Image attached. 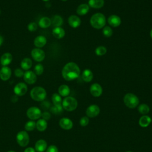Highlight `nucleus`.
Instances as JSON below:
<instances>
[{"mask_svg":"<svg viewBox=\"0 0 152 152\" xmlns=\"http://www.w3.org/2000/svg\"><path fill=\"white\" fill-rule=\"evenodd\" d=\"M65 34V30L61 27H55L52 30V34L56 39H61L64 37Z\"/></svg>","mask_w":152,"mask_h":152,"instance_id":"obj_21","label":"nucleus"},{"mask_svg":"<svg viewBox=\"0 0 152 152\" xmlns=\"http://www.w3.org/2000/svg\"><path fill=\"white\" fill-rule=\"evenodd\" d=\"M11 75V68L7 66H3L0 69V78L3 81H7L10 79Z\"/></svg>","mask_w":152,"mask_h":152,"instance_id":"obj_14","label":"nucleus"},{"mask_svg":"<svg viewBox=\"0 0 152 152\" xmlns=\"http://www.w3.org/2000/svg\"><path fill=\"white\" fill-rule=\"evenodd\" d=\"M78 102L77 100L73 97L67 96L62 102V107L66 111H73L77 107Z\"/></svg>","mask_w":152,"mask_h":152,"instance_id":"obj_5","label":"nucleus"},{"mask_svg":"<svg viewBox=\"0 0 152 152\" xmlns=\"http://www.w3.org/2000/svg\"><path fill=\"white\" fill-rule=\"evenodd\" d=\"M59 125L63 129L69 130L73 126V123L72 121L68 118H62L59 121Z\"/></svg>","mask_w":152,"mask_h":152,"instance_id":"obj_13","label":"nucleus"},{"mask_svg":"<svg viewBox=\"0 0 152 152\" xmlns=\"http://www.w3.org/2000/svg\"><path fill=\"white\" fill-rule=\"evenodd\" d=\"M150 36H151V39H152V29H151V31H150Z\"/></svg>","mask_w":152,"mask_h":152,"instance_id":"obj_43","label":"nucleus"},{"mask_svg":"<svg viewBox=\"0 0 152 152\" xmlns=\"http://www.w3.org/2000/svg\"><path fill=\"white\" fill-rule=\"evenodd\" d=\"M58 93L61 96L67 97L70 93V89L67 85L63 84L58 88Z\"/></svg>","mask_w":152,"mask_h":152,"instance_id":"obj_25","label":"nucleus"},{"mask_svg":"<svg viewBox=\"0 0 152 152\" xmlns=\"http://www.w3.org/2000/svg\"><path fill=\"white\" fill-rule=\"evenodd\" d=\"M68 21L69 25L73 28L78 27L81 24L80 18L75 15H72L69 16L68 18Z\"/></svg>","mask_w":152,"mask_h":152,"instance_id":"obj_17","label":"nucleus"},{"mask_svg":"<svg viewBox=\"0 0 152 152\" xmlns=\"http://www.w3.org/2000/svg\"><path fill=\"white\" fill-rule=\"evenodd\" d=\"M24 72L23 70L21 68H16L14 71V74L17 77H23Z\"/></svg>","mask_w":152,"mask_h":152,"instance_id":"obj_38","label":"nucleus"},{"mask_svg":"<svg viewBox=\"0 0 152 152\" xmlns=\"http://www.w3.org/2000/svg\"><path fill=\"white\" fill-rule=\"evenodd\" d=\"M124 102L128 108L134 109L139 104V99L134 94L128 93L124 96Z\"/></svg>","mask_w":152,"mask_h":152,"instance_id":"obj_4","label":"nucleus"},{"mask_svg":"<svg viewBox=\"0 0 152 152\" xmlns=\"http://www.w3.org/2000/svg\"><path fill=\"white\" fill-rule=\"evenodd\" d=\"M43 1H48L49 0H43Z\"/></svg>","mask_w":152,"mask_h":152,"instance_id":"obj_47","label":"nucleus"},{"mask_svg":"<svg viewBox=\"0 0 152 152\" xmlns=\"http://www.w3.org/2000/svg\"><path fill=\"white\" fill-rule=\"evenodd\" d=\"M32 61L28 58H24L21 62V68L23 70L28 71L32 66Z\"/></svg>","mask_w":152,"mask_h":152,"instance_id":"obj_23","label":"nucleus"},{"mask_svg":"<svg viewBox=\"0 0 152 152\" xmlns=\"http://www.w3.org/2000/svg\"><path fill=\"white\" fill-rule=\"evenodd\" d=\"M46 38L43 36H38L34 40V45L37 48H41L46 44Z\"/></svg>","mask_w":152,"mask_h":152,"instance_id":"obj_18","label":"nucleus"},{"mask_svg":"<svg viewBox=\"0 0 152 152\" xmlns=\"http://www.w3.org/2000/svg\"><path fill=\"white\" fill-rule=\"evenodd\" d=\"M27 85L24 83L20 82L15 86L14 88V92L17 96H22L27 93Z\"/></svg>","mask_w":152,"mask_h":152,"instance_id":"obj_10","label":"nucleus"},{"mask_svg":"<svg viewBox=\"0 0 152 152\" xmlns=\"http://www.w3.org/2000/svg\"><path fill=\"white\" fill-rule=\"evenodd\" d=\"M46 152H58V149L56 146L51 145L47 148Z\"/></svg>","mask_w":152,"mask_h":152,"instance_id":"obj_39","label":"nucleus"},{"mask_svg":"<svg viewBox=\"0 0 152 152\" xmlns=\"http://www.w3.org/2000/svg\"><path fill=\"white\" fill-rule=\"evenodd\" d=\"M52 102L55 107L59 108V109L62 108V101L61 96L59 94H58V93L53 94V95L52 96Z\"/></svg>","mask_w":152,"mask_h":152,"instance_id":"obj_20","label":"nucleus"},{"mask_svg":"<svg viewBox=\"0 0 152 152\" xmlns=\"http://www.w3.org/2000/svg\"><path fill=\"white\" fill-rule=\"evenodd\" d=\"M0 14H1V10H0Z\"/></svg>","mask_w":152,"mask_h":152,"instance_id":"obj_48","label":"nucleus"},{"mask_svg":"<svg viewBox=\"0 0 152 152\" xmlns=\"http://www.w3.org/2000/svg\"><path fill=\"white\" fill-rule=\"evenodd\" d=\"M17 142L21 147H26L29 142V135L26 131H21L17 135Z\"/></svg>","mask_w":152,"mask_h":152,"instance_id":"obj_6","label":"nucleus"},{"mask_svg":"<svg viewBox=\"0 0 152 152\" xmlns=\"http://www.w3.org/2000/svg\"><path fill=\"white\" fill-rule=\"evenodd\" d=\"M12 60V56L10 53L6 52L2 55L0 58L1 64L3 66H5L8 65Z\"/></svg>","mask_w":152,"mask_h":152,"instance_id":"obj_15","label":"nucleus"},{"mask_svg":"<svg viewBox=\"0 0 152 152\" xmlns=\"http://www.w3.org/2000/svg\"><path fill=\"white\" fill-rule=\"evenodd\" d=\"M103 34L106 37H110L113 34V31H112V28L109 26L104 27L103 29Z\"/></svg>","mask_w":152,"mask_h":152,"instance_id":"obj_35","label":"nucleus"},{"mask_svg":"<svg viewBox=\"0 0 152 152\" xmlns=\"http://www.w3.org/2000/svg\"><path fill=\"white\" fill-rule=\"evenodd\" d=\"M38 27V25L35 22H31L27 26V28L30 31H35Z\"/></svg>","mask_w":152,"mask_h":152,"instance_id":"obj_36","label":"nucleus"},{"mask_svg":"<svg viewBox=\"0 0 152 152\" xmlns=\"http://www.w3.org/2000/svg\"><path fill=\"white\" fill-rule=\"evenodd\" d=\"M100 113V108L96 104H91L86 109V115L88 118H94Z\"/></svg>","mask_w":152,"mask_h":152,"instance_id":"obj_11","label":"nucleus"},{"mask_svg":"<svg viewBox=\"0 0 152 152\" xmlns=\"http://www.w3.org/2000/svg\"><path fill=\"white\" fill-rule=\"evenodd\" d=\"M125 152H132V151H126Z\"/></svg>","mask_w":152,"mask_h":152,"instance_id":"obj_45","label":"nucleus"},{"mask_svg":"<svg viewBox=\"0 0 152 152\" xmlns=\"http://www.w3.org/2000/svg\"><path fill=\"white\" fill-rule=\"evenodd\" d=\"M89 123V119L87 116H83L80 120V124L82 126H87Z\"/></svg>","mask_w":152,"mask_h":152,"instance_id":"obj_37","label":"nucleus"},{"mask_svg":"<svg viewBox=\"0 0 152 152\" xmlns=\"http://www.w3.org/2000/svg\"><path fill=\"white\" fill-rule=\"evenodd\" d=\"M151 122V118L148 116V115H143L142 116L140 119H139V125L141 126V127H147L148 126L150 123Z\"/></svg>","mask_w":152,"mask_h":152,"instance_id":"obj_22","label":"nucleus"},{"mask_svg":"<svg viewBox=\"0 0 152 152\" xmlns=\"http://www.w3.org/2000/svg\"><path fill=\"white\" fill-rule=\"evenodd\" d=\"M90 91L91 94L96 97H99L101 96L103 92V89L101 86L98 83L93 84L90 88Z\"/></svg>","mask_w":152,"mask_h":152,"instance_id":"obj_12","label":"nucleus"},{"mask_svg":"<svg viewBox=\"0 0 152 152\" xmlns=\"http://www.w3.org/2000/svg\"><path fill=\"white\" fill-rule=\"evenodd\" d=\"M47 148V142L44 140H38L35 144V149L37 152H43Z\"/></svg>","mask_w":152,"mask_h":152,"instance_id":"obj_19","label":"nucleus"},{"mask_svg":"<svg viewBox=\"0 0 152 152\" xmlns=\"http://www.w3.org/2000/svg\"><path fill=\"white\" fill-rule=\"evenodd\" d=\"M138 110L141 114L145 115L150 112V107L147 104L142 103L138 106Z\"/></svg>","mask_w":152,"mask_h":152,"instance_id":"obj_31","label":"nucleus"},{"mask_svg":"<svg viewBox=\"0 0 152 152\" xmlns=\"http://www.w3.org/2000/svg\"><path fill=\"white\" fill-rule=\"evenodd\" d=\"M80 74V69L75 62H68L64 66L62 71L63 78L66 81H71L77 78Z\"/></svg>","mask_w":152,"mask_h":152,"instance_id":"obj_1","label":"nucleus"},{"mask_svg":"<svg viewBox=\"0 0 152 152\" xmlns=\"http://www.w3.org/2000/svg\"><path fill=\"white\" fill-rule=\"evenodd\" d=\"M88 5L91 8L99 9L104 5V0H89Z\"/></svg>","mask_w":152,"mask_h":152,"instance_id":"obj_26","label":"nucleus"},{"mask_svg":"<svg viewBox=\"0 0 152 152\" xmlns=\"http://www.w3.org/2000/svg\"><path fill=\"white\" fill-rule=\"evenodd\" d=\"M61 1H66L67 0H61Z\"/></svg>","mask_w":152,"mask_h":152,"instance_id":"obj_46","label":"nucleus"},{"mask_svg":"<svg viewBox=\"0 0 152 152\" xmlns=\"http://www.w3.org/2000/svg\"><path fill=\"white\" fill-rule=\"evenodd\" d=\"M7 152H15V151H12V150H11V151H7Z\"/></svg>","mask_w":152,"mask_h":152,"instance_id":"obj_44","label":"nucleus"},{"mask_svg":"<svg viewBox=\"0 0 152 152\" xmlns=\"http://www.w3.org/2000/svg\"><path fill=\"white\" fill-rule=\"evenodd\" d=\"M25 129L26 131H31L33 130H34V129L36 127V123L34 121H30L26 122V124H25Z\"/></svg>","mask_w":152,"mask_h":152,"instance_id":"obj_32","label":"nucleus"},{"mask_svg":"<svg viewBox=\"0 0 152 152\" xmlns=\"http://www.w3.org/2000/svg\"><path fill=\"white\" fill-rule=\"evenodd\" d=\"M105 16L102 13H96L90 18V24L95 28L100 29L103 28L106 24Z\"/></svg>","mask_w":152,"mask_h":152,"instance_id":"obj_2","label":"nucleus"},{"mask_svg":"<svg viewBox=\"0 0 152 152\" xmlns=\"http://www.w3.org/2000/svg\"><path fill=\"white\" fill-rule=\"evenodd\" d=\"M107 52V49L104 46H100L97 47L96 50H95V52L96 54L98 56H102L104 55Z\"/></svg>","mask_w":152,"mask_h":152,"instance_id":"obj_33","label":"nucleus"},{"mask_svg":"<svg viewBox=\"0 0 152 152\" xmlns=\"http://www.w3.org/2000/svg\"><path fill=\"white\" fill-rule=\"evenodd\" d=\"M42 116L43 117V119L45 120H48L50 119V115L49 113L47 112H45L44 113H43L42 114Z\"/></svg>","mask_w":152,"mask_h":152,"instance_id":"obj_40","label":"nucleus"},{"mask_svg":"<svg viewBox=\"0 0 152 152\" xmlns=\"http://www.w3.org/2000/svg\"><path fill=\"white\" fill-rule=\"evenodd\" d=\"M46 91L42 87H34L30 91V96L31 99L37 102L43 101L46 99Z\"/></svg>","mask_w":152,"mask_h":152,"instance_id":"obj_3","label":"nucleus"},{"mask_svg":"<svg viewBox=\"0 0 152 152\" xmlns=\"http://www.w3.org/2000/svg\"><path fill=\"white\" fill-rule=\"evenodd\" d=\"M93 78V74L91 70L86 69L82 74V78L85 82H90Z\"/></svg>","mask_w":152,"mask_h":152,"instance_id":"obj_27","label":"nucleus"},{"mask_svg":"<svg viewBox=\"0 0 152 152\" xmlns=\"http://www.w3.org/2000/svg\"><path fill=\"white\" fill-rule=\"evenodd\" d=\"M24 81L28 84H34L37 80V75L32 71H26L23 75Z\"/></svg>","mask_w":152,"mask_h":152,"instance_id":"obj_9","label":"nucleus"},{"mask_svg":"<svg viewBox=\"0 0 152 152\" xmlns=\"http://www.w3.org/2000/svg\"><path fill=\"white\" fill-rule=\"evenodd\" d=\"M51 20L47 17H42L39 21V26L43 28H46L51 25Z\"/></svg>","mask_w":152,"mask_h":152,"instance_id":"obj_24","label":"nucleus"},{"mask_svg":"<svg viewBox=\"0 0 152 152\" xmlns=\"http://www.w3.org/2000/svg\"><path fill=\"white\" fill-rule=\"evenodd\" d=\"M89 11V5L86 4H83L80 5L77 9V13L80 15H83L86 14Z\"/></svg>","mask_w":152,"mask_h":152,"instance_id":"obj_28","label":"nucleus"},{"mask_svg":"<svg viewBox=\"0 0 152 152\" xmlns=\"http://www.w3.org/2000/svg\"><path fill=\"white\" fill-rule=\"evenodd\" d=\"M34 70V73L36 75H40L42 74V73L43 72L44 68H43V66L41 64H38L35 65Z\"/></svg>","mask_w":152,"mask_h":152,"instance_id":"obj_34","label":"nucleus"},{"mask_svg":"<svg viewBox=\"0 0 152 152\" xmlns=\"http://www.w3.org/2000/svg\"><path fill=\"white\" fill-rule=\"evenodd\" d=\"M31 55L32 58L37 62H41L45 58V53L40 48H36L33 49L31 52Z\"/></svg>","mask_w":152,"mask_h":152,"instance_id":"obj_8","label":"nucleus"},{"mask_svg":"<svg viewBox=\"0 0 152 152\" xmlns=\"http://www.w3.org/2000/svg\"><path fill=\"white\" fill-rule=\"evenodd\" d=\"M24 152H35V150L32 147H28L25 149Z\"/></svg>","mask_w":152,"mask_h":152,"instance_id":"obj_41","label":"nucleus"},{"mask_svg":"<svg viewBox=\"0 0 152 152\" xmlns=\"http://www.w3.org/2000/svg\"><path fill=\"white\" fill-rule=\"evenodd\" d=\"M3 42H4V38H3V37L0 34V46H1V45H2V43H3Z\"/></svg>","mask_w":152,"mask_h":152,"instance_id":"obj_42","label":"nucleus"},{"mask_svg":"<svg viewBox=\"0 0 152 152\" xmlns=\"http://www.w3.org/2000/svg\"><path fill=\"white\" fill-rule=\"evenodd\" d=\"M42 114L41 110L38 107L35 106L31 107L27 110V116L31 120L39 119L42 116Z\"/></svg>","mask_w":152,"mask_h":152,"instance_id":"obj_7","label":"nucleus"},{"mask_svg":"<svg viewBox=\"0 0 152 152\" xmlns=\"http://www.w3.org/2000/svg\"><path fill=\"white\" fill-rule=\"evenodd\" d=\"M107 21L110 26L114 27H118L121 23V20L120 17L116 15H112L109 16L107 19Z\"/></svg>","mask_w":152,"mask_h":152,"instance_id":"obj_16","label":"nucleus"},{"mask_svg":"<svg viewBox=\"0 0 152 152\" xmlns=\"http://www.w3.org/2000/svg\"><path fill=\"white\" fill-rule=\"evenodd\" d=\"M48 126V124L46 120L43 119H40L37 121L36 124V126L37 130L39 131H45Z\"/></svg>","mask_w":152,"mask_h":152,"instance_id":"obj_30","label":"nucleus"},{"mask_svg":"<svg viewBox=\"0 0 152 152\" xmlns=\"http://www.w3.org/2000/svg\"><path fill=\"white\" fill-rule=\"evenodd\" d=\"M51 20V23L53 26L55 27H60L63 23V19L62 18L58 15H55L52 17Z\"/></svg>","mask_w":152,"mask_h":152,"instance_id":"obj_29","label":"nucleus"}]
</instances>
